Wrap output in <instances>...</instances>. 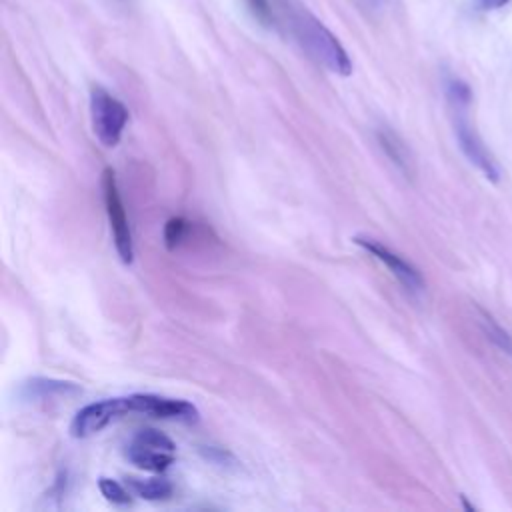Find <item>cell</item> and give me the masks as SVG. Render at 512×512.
Wrapping results in <instances>:
<instances>
[{
  "label": "cell",
  "instance_id": "obj_1",
  "mask_svg": "<svg viewBox=\"0 0 512 512\" xmlns=\"http://www.w3.org/2000/svg\"><path fill=\"white\" fill-rule=\"evenodd\" d=\"M446 98L450 104L454 134H456L462 154L468 158L470 164H474L484 174V178H488L490 182H498L500 168H498L492 152L486 148L484 140L476 132L474 124L470 122L468 112H470L472 92H470L468 84L458 78H450L446 84Z\"/></svg>",
  "mask_w": 512,
  "mask_h": 512
},
{
  "label": "cell",
  "instance_id": "obj_2",
  "mask_svg": "<svg viewBox=\"0 0 512 512\" xmlns=\"http://www.w3.org/2000/svg\"><path fill=\"white\" fill-rule=\"evenodd\" d=\"M290 30L312 60L338 76L352 74V60L340 40L308 10H292Z\"/></svg>",
  "mask_w": 512,
  "mask_h": 512
},
{
  "label": "cell",
  "instance_id": "obj_3",
  "mask_svg": "<svg viewBox=\"0 0 512 512\" xmlns=\"http://www.w3.org/2000/svg\"><path fill=\"white\" fill-rule=\"evenodd\" d=\"M90 116L92 130L104 146H116L128 122V108L100 86L90 92Z\"/></svg>",
  "mask_w": 512,
  "mask_h": 512
},
{
  "label": "cell",
  "instance_id": "obj_4",
  "mask_svg": "<svg viewBox=\"0 0 512 512\" xmlns=\"http://www.w3.org/2000/svg\"><path fill=\"white\" fill-rule=\"evenodd\" d=\"M128 460L148 472L166 470L176 458V444L154 428L140 430L126 448Z\"/></svg>",
  "mask_w": 512,
  "mask_h": 512
},
{
  "label": "cell",
  "instance_id": "obj_5",
  "mask_svg": "<svg viewBox=\"0 0 512 512\" xmlns=\"http://www.w3.org/2000/svg\"><path fill=\"white\" fill-rule=\"evenodd\" d=\"M102 192H104V206H106V216L110 222V230L114 236V246L124 264H130L134 258V248H132V232L128 224V216L118 192L116 176L112 168H106L102 172Z\"/></svg>",
  "mask_w": 512,
  "mask_h": 512
},
{
  "label": "cell",
  "instance_id": "obj_6",
  "mask_svg": "<svg viewBox=\"0 0 512 512\" xmlns=\"http://www.w3.org/2000/svg\"><path fill=\"white\" fill-rule=\"evenodd\" d=\"M126 404L130 412H138L152 418L182 422H194L198 418L196 406L180 398H166L158 394H132L126 396Z\"/></svg>",
  "mask_w": 512,
  "mask_h": 512
},
{
  "label": "cell",
  "instance_id": "obj_7",
  "mask_svg": "<svg viewBox=\"0 0 512 512\" xmlns=\"http://www.w3.org/2000/svg\"><path fill=\"white\" fill-rule=\"evenodd\" d=\"M130 412L126 398H108L100 402L86 404L78 414L74 416L70 424V432L74 438H88L102 428H106L114 418Z\"/></svg>",
  "mask_w": 512,
  "mask_h": 512
},
{
  "label": "cell",
  "instance_id": "obj_8",
  "mask_svg": "<svg viewBox=\"0 0 512 512\" xmlns=\"http://www.w3.org/2000/svg\"><path fill=\"white\" fill-rule=\"evenodd\" d=\"M354 242L364 248L366 252H370L376 260H380L390 272L392 276L408 290L412 292H422L424 290V278L418 272V268H414L408 260H404L400 254H396L394 250H390L388 246H384L382 242L368 238V236H356Z\"/></svg>",
  "mask_w": 512,
  "mask_h": 512
},
{
  "label": "cell",
  "instance_id": "obj_9",
  "mask_svg": "<svg viewBox=\"0 0 512 512\" xmlns=\"http://www.w3.org/2000/svg\"><path fill=\"white\" fill-rule=\"evenodd\" d=\"M80 394V386L74 382H64V380H54V378H30L22 384L20 396L28 402L34 404H44L52 400H64L70 396Z\"/></svg>",
  "mask_w": 512,
  "mask_h": 512
},
{
  "label": "cell",
  "instance_id": "obj_10",
  "mask_svg": "<svg viewBox=\"0 0 512 512\" xmlns=\"http://www.w3.org/2000/svg\"><path fill=\"white\" fill-rule=\"evenodd\" d=\"M376 140L382 148V152L388 156V160L406 176L412 178L414 176V158L412 152L408 148V144L390 128L382 126L376 130Z\"/></svg>",
  "mask_w": 512,
  "mask_h": 512
},
{
  "label": "cell",
  "instance_id": "obj_11",
  "mask_svg": "<svg viewBox=\"0 0 512 512\" xmlns=\"http://www.w3.org/2000/svg\"><path fill=\"white\" fill-rule=\"evenodd\" d=\"M476 312H478V322H480L486 338L496 348H500L504 354H508L512 358V336L498 324V320H494V316L490 312H486L480 306H476Z\"/></svg>",
  "mask_w": 512,
  "mask_h": 512
},
{
  "label": "cell",
  "instance_id": "obj_12",
  "mask_svg": "<svg viewBox=\"0 0 512 512\" xmlns=\"http://www.w3.org/2000/svg\"><path fill=\"white\" fill-rule=\"evenodd\" d=\"M126 484L130 486V490L134 494H138L140 498H146V500H162L172 494V484L162 478H150V480L130 478V480H126Z\"/></svg>",
  "mask_w": 512,
  "mask_h": 512
},
{
  "label": "cell",
  "instance_id": "obj_13",
  "mask_svg": "<svg viewBox=\"0 0 512 512\" xmlns=\"http://www.w3.org/2000/svg\"><path fill=\"white\" fill-rule=\"evenodd\" d=\"M192 230L190 222L184 218H170L164 226V244L168 250H176L186 240L188 232Z\"/></svg>",
  "mask_w": 512,
  "mask_h": 512
},
{
  "label": "cell",
  "instance_id": "obj_14",
  "mask_svg": "<svg viewBox=\"0 0 512 512\" xmlns=\"http://www.w3.org/2000/svg\"><path fill=\"white\" fill-rule=\"evenodd\" d=\"M98 486H100L102 496L108 502H112V504H128L130 502V492L120 482H116L112 478H100Z\"/></svg>",
  "mask_w": 512,
  "mask_h": 512
},
{
  "label": "cell",
  "instance_id": "obj_15",
  "mask_svg": "<svg viewBox=\"0 0 512 512\" xmlns=\"http://www.w3.org/2000/svg\"><path fill=\"white\" fill-rule=\"evenodd\" d=\"M246 4L260 24L270 26L274 22V12H272V6L268 0H246Z\"/></svg>",
  "mask_w": 512,
  "mask_h": 512
},
{
  "label": "cell",
  "instance_id": "obj_16",
  "mask_svg": "<svg viewBox=\"0 0 512 512\" xmlns=\"http://www.w3.org/2000/svg\"><path fill=\"white\" fill-rule=\"evenodd\" d=\"M508 2H510V0H480L478 4H480L482 10H496V8L506 6Z\"/></svg>",
  "mask_w": 512,
  "mask_h": 512
}]
</instances>
